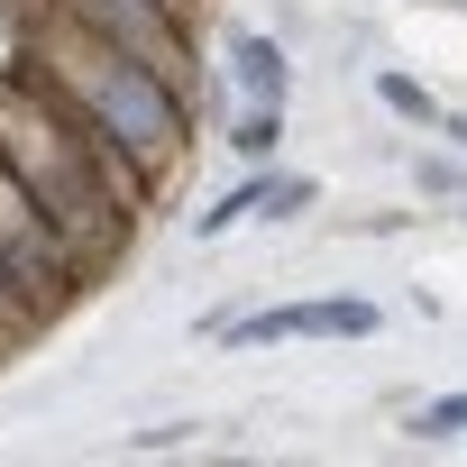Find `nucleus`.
<instances>
[{"label":"nucleus","mask_w":467,"mask_h":467,"mask_svg":"<svg viewBox=\"0 0 467 467\" xmlns=\"http://www.w3.org/2000/svg\"><path fill=\"white\" fill-rule=\"evenodd\" d=\"M19 74L37 92H56L101 147H119L156 192L183 174V156H192V92L165 83L156 65L119 56L110 37H92L83 19L47 10V0H19Z\"/></svg>","instance_id":"1"},{"label":"nucleus","mask_w":467,"mask_h":467,"mask_svg":"<svg viewBox=\"0 0 467 467\" xmlns=\"http://www.w3.org/2000/svg\"><path fill=\"white\" fill-rule=\"evenodd\" d=\"M0 156L19 165V183L56 220V239L83 257V275H101L138 239V211H156V183L119 147H101L56 92H37L19 65L0 74Z\"/></svg>","instance_id":"2"},{"label":"nucleus","mask_w":467,"mask_h":467,"mask_svg":"<svg viewBox=\"0 0 467 467\" xmlns=\"http://www.w3.org/2000/svg\"><path fill=\"white\" fill-rule=\"evenodd\" d=\"M0 266H10V285H19L47 321L92 285V275H83V257L56 239V220L37 211V192L19 183V165H10V156H0Z\"/></svg>","instance_id":"3"},{"label":"nucleus","mask_w":467,"mask_h":467,"mask_svg":"<svg viewBox=\"0 0 467 467\" xmlns=\"http://www.w3.org/2000/svg\"><path fill=\"white\" fill-rule=\"evenodd\" d=\"M376 303L367 294H312V303H266L248 321H229V348H285V339H376Z\"/></svg>","instance_id":"4"},{"label":"nucleus","mask_w":467,"mask_h":467,"mask_svg":"<svg viewBox=\"0 0 467 467\" xmlns=\"http://www.w3.org/2000/svg\"><path fill=\"white\" fill-rule=\"evenodd\" d=\"M321 192H312V174H275V165H257L239 192H220L211 211H192V239H229V229H248V220H294V211H312Z\"/></svg>","instance_id":"5"},{"label":"nucleus","mask_w":467,"mask_h":467,"mask_svg":"<svg viewBox=\"0 0 467 467\" xmlns=\"http://www.w3.org/2000/svg\"><path fill=\"white\" fill-rule=\"evenodd\" d=\"M229 83H239V101H285L294 92V56L266 28H239L229 37Z\"/></svg>","instance_id":"6"},{"label":"nucleus","mask_w":467,"mask_h":467,"mask_svg":"<svg viewBox=\"0 0 467 467\" xmlns=\"http://www.w3.org/2000/svg\"><path fill=\"white\" fill-rule=\"evenodd\" d=\"M275 147H285V101H248L239 129H229V156L239 165H275Z\"/></svg>","instance_id":"7"},{"label":"nucleus","mask_w":467,"mask_h":467,"mask_svg":"<svg viewBox=\"0 0 467 467\" xmlns=\"http://www.w3.org/2000/svg\"><path fill=\"white\" fill-rule=\"evenodd\" d=\"M376 101H385L394 119H412V129H440V101H431V92H421L412 74H394V65L376 74Z\"/></svg>","instance_id":"8"},{"label":"nucleus","mask_w":467,"mask_h":467,"mask_svg":"<svg viewBox=\"0 0 467 467\" xmlns=\"http://www.w3.org/2000/svg\"><path fill=\"white\" fill-rule=\"evenodd\" d=\"M37 330H47V312H37V303L10 285V266H0V358H10V348H28Z\"/></svg>","instance_id":"9"},{"label":"nucleus","mask_w":467,"mask_h":467,"mask_svg":"<svg viewBox=\"0 0 467 467\" xmlns=\"http://www.w3.org/2000/svg\"><path fill=\"white\" fill-rule=\"evenodd\" d=\"M412 440H431V449H440V440H467V385L440 394V403H421V412H412Z\"/></svg>","instance_id":"10"},{"label":"nucleus","mask_w":467,"mask_h":467,"mask_svg":"<svg viewBox=\"0 0 467 467\" xmlns=\"http://www.w3.org/2000/svg\"><path fill=\"white\" fill-rule=\"evenodd\" d=\"M440 138H458V147H467V110H440Z\"/></svg>","instance_id":"11"},{"label":"nucleus","mask_w":467,"mask_h":467,"mask_svg":"<svg viewBox=\"0 0 467 467\" xmlns=\"http://www.w3.org/2000/svg\"><path fill=\"white\" fill-rule=\"evenodd\" d=\"M165 10H183V19H202V0H165Z\"/></svg>","instance_id":"12"}]
</instances>
